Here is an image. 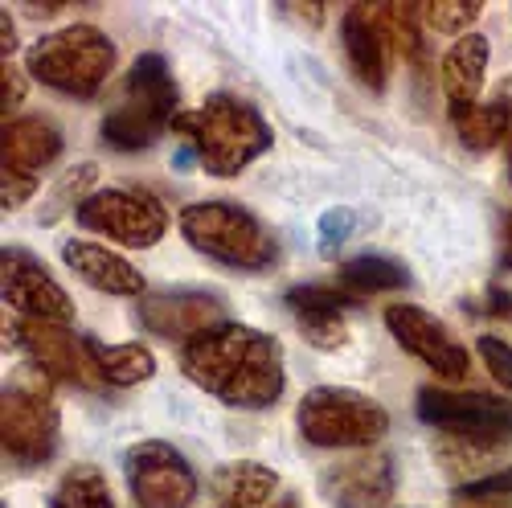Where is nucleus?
<instances>
[{"mask_svg": "<svg viewBox=\"0 0 512 508\" xmlns=\"http://www.w3.org/2000/svg\"><path fill=\"white\" fill-rule=\"evenodd\" d=\"M62 259L82 283L103 291V295H123V300H140L144 295V275L127 263L123 254H115V250H107L99 242L74 238V242L62 246Z\"/></svg>", "mask_w": 512, "mask_h": 508, "instance_id": "17", "label": "nucleus"}, {"mask_svg": "<svg viewBox=\"0 0 512 508\" xmlns=\"http://www.w3.org/2000/svg\"><path fill=\"white\" fill-rule=\"evenodd\" d=\"M508 492H512V468H504V472H496V476H488V480H476V484L459 488L463 500H488V496H508Z\"/></svg>", "mask_w": 512, "mask_h": 508, "instance_id": "33", "label": "nucleus"}, {"mask_svg": "<svg viewBox=\"0 0 512 508\" xmlns=\"http://www.w3.org/2000/svg\"><path fill=\"white\" fill-rule=\"evenodd\" d=\"M353 300L357 295L328 287V283H304V287H291L283 295V304L295 316V324H300L304 341L316 345V349H340L349 341L345 312L353 308Z\"/></svg>", "mask_w": 512, "mask_h": 508, "instance_id": "16", "label": "nucleus"}, {"mask_svg": "<svg viewBox=\"0 0 512 508\" xmlns=\"http://www.w3.org/2000/svg\"><path fill=\"white\" fill-rule=\"evenodd\" d=\"M0 50H5V62H9V54L17 50V33H13V21H9V13H0Z\"/></svg>", "mask_w": 512, "mask_h": 508, "instance_id": "36", "label": "nucleus"}, {"mask_svg": "<svg viewBox=\"0 0 512 508\" xmlns=\"http://www.w3.org/2000/svg\"><path fill=\"white\" fill-rule=\"evenodd\" d=\"M500 271H512V214L504 218V234H500Z\"/></svg>", "mask_w": 512, "mask_h": 508, "instance_id": "35", "label": "nucleus"}, {"mask_svg": "<svg viewBox=\"0 0 512 508\" xmlns=\"http://www.w3.org/2000/svg\"><path fill=\"white\" fill-rule=\"evenodd\" d=\"M173 132L185 136L189 152L209 177H238L250 160L271 148V123L238 95H209L197 111H181Z\"/></svg>", "mask_w": 512, "mask_h": 508, "instance_id": "2", "label": "nucleus"}, {"mask_svg": "<svg viewBox=\"0 0 512 508\" xmlns=\"http://www.w3.org/2000/svg\"><path fill=\"white\" fill-rule=\"evenodd\" d=\"M373 21L398 50V58H406L422 70V33H418L422 13H418V5H373Z\"/></svg>", "mask_w": 512, "mask_h": 508, "instance_id": "27", "label": "nucleus"}, {"mask_svg": "<svg viewBox=\"0 0 512 508\" xmlns=\"http://www.w3.org/2000/svg\"><path fill=\"white\" fill-rule=\"evenodd\" d=\"M54 508H58V504H54Z\"/></svg>", "mask_w": 512, "mask_h": 508, "instance_id": "39", "label": "nucleus"}, {"mask_svg": "<svg viewBox=\"0 0 512 508\" xmlns=\"http://www.w3.org/2000/svg\"><path fill=\"white\" fill-rule=\"evenodd\" d=\"M386 328L410 357H418L426 369H435L443 381H463L467 369H472V353H467L451 336V328L443 320H435L431 312H422L414 304H390Z\"/></svg>", "mask_w": 512, "mask_h": 508, "instance_id": "14", "label": "nucleus"}, {"mask_svg": "<svg viewBox=\"0 0 512 508\" xmlns=\"http://www.w3.org/2000/svg\"><path fill=\"white\" fill-rule=\"evenodd\" d=\"M181 369L230 410H267L287 386L283 345L250 324H218L181 345Z\"/></svg>", "mask_w": 512, "mask_h": 508, "instance_id": "1", "label": "nucleus"}, {"mask_svg": "<svg viewBox=\"0 0 512 508\" xmlns=\"http://www.w3.org/2000/svg\"><path fill=\"white\" fill-rule=\"evenodd\" d=\"M54 504L58 508H115V496H111L107 476L95 468V463H78V468H70L62 476Z\"/></svg>", "mask_w": 512, "mask_h": 508, "instance_id": "28", "label": "nucleus"}, {"mask_svg": "<svg viewBox=\"0 0 512 508\" xmlns=\"http://www.w3.org/2000/svg\"><path fill=\"white\" fill-rule=\"evenodd\" d=\"M484 70H488V37H484V33H467V37H459L455 46L443 54L439 82H443V95H447L455 119L480 103Z\"/></svg>", "mask_w": 512, "mask_h": 508, "instance_id": "18", "label": "nucleus"}, {"mask_svg": "<svg viewBox=\"0 0 512 508\" xmlns=\"http://www.w3.org/2000/svg\"><path fill=\"white\" fill-rule=\"evenodd\" d=\"M21 99H25V82H21V70L5 62V66H0V107H5V111H13Z\"/></svg>", "mask_w": 512, "mask_h": 508, "instance_id": "34", "label": "nucleus"}, {"mask_svg": "<svg viewBox=\"0 0 512 508\" xmlns=\"http://www.w3.org/2000/svg\"><path fill=\"white\" fill-rule=\"evenodd\" d=\"M435 455H439V463H443V472H447V476H459V480H463L459 488H467V484H476V480L496 476L492 463H496V455H500V443H472V439H451V435H443V439L435 443Z\"/></svg>", "mask_w": 512, "mask_h": 508, "instance_id": "26", "label": "nucleus"}, {"mask_svg": "<svg viewBox=\"0 0 512 508\" xmlns=\"http://www.w3.org/2000/svg\"><path fill=\"white\" fill-rule=\"evenodd\" d=\"M459 508H512V500H504V496H488V500H472V504H459Z\"/></svg>", "mask_w": 512, "mask_h": 508, "instance_id": "37", "label": "nucleus"}, {"mask_svg": "<svg viewBox=\"0 0 512 508\" xmlns=\"http://www.w3.org/2000/svg\"><path fill=\"white\" fill-rule=\"evenodd\" d=\"M9 341L25 353L29 369L54 381H74V386H99V373L87 349V336L70 332V324H50V320H25L17 316L9 324Z\"/></svg>", "mask_w": 512, "mask_h": 508, "instance_id": "11", "label": "nucleus"}, {"mask_svg": "<svg viewBox=\"0 0 512 508\" xmlns=\"http://www.w3.org/2000/svg\"><path fill=\"white\" fill-rule=\"evenodd\" d=\"M418 13L426 29L447 37H467V29L484 13V0H431V5H418Z\"/></svg>", "mask_w": 512, "mask_h": 508, "instance_id": "30", "label": "nucleus"}, {"mask_svg": "<svg viewBox=\"0 0 512 508\" xmlns=\"http://www.w3.org/2000/svg\"><path fill=\"white\" fill-rule=\"evenodd\" d=\"M99 181V164L95 160H82V164H74V168H66L62 173V181L54 185V193L46 197V209H41V222L46 226H54L66 209H78L82 201L91 197V185Z\"/></svg>", "mask_w": 512, "mask_h": 508, "instance_id": "29", "label": "nucleus"}, {"mask_svg": "<svg viewBox=\"0 0 512 508\" xmlns=\"http://www.w3.org/2000/svg\"><path fill=\"white\" fill-rule=\"evenodd\" d=\"M127 488L140 508H189L197 500V476L189 459L160 439H144L123 455Z\"/></svg>", "mask_w": 512, "mask_h": 508, "instance_id": "10", "label": "nucleus"}, {"mask_svg": "<svg viewBox=\"0 0 512 508\" xmlns=\"http://www.w3.org/2000/svg\"><path fill=\"white\" fill-rule=\"evenodd\" d=\"M136 320L144 332L164 336V341H193L197 332L218 328L222 320V295L213 291H160L136 304Z\"/></svg>", "mask_w": 512, "mask_h": 508, "instance_id": "15", "label": "nucleus"}, {"mask_svg": "<svg viewBox=\"0 0 512 508\" xmlns=\"http://www.w3.org/2000/svg\"><path fill=\"white\" fill-rule=\"evenodd\" d=\"M87 349H91V361H95V373L103 386L132 390L156 373V357L144 345H103L95 336H87Z\"/></svg>", "mask_w": 512, "mask_h": 508, "instance_id": "23", "label": "nucleus"}, {"mask_svg": "<svg viewBox=\"0 0 512 508\" xmlns=\"http://www.w3.org/2000/svg\"><path fill=\"white\" fill-rule=\"evenodd\" d=\"M74 218L82 230L136 250L156 246L168 230V209L148 189H99L74 209Z\"/></svg>", "mask_w": 512, "mask_h": 508, "instance_id": "6", "label": "nucleus"}, {"mask_svg": "<svg viewBox=\"0 0 512 508\" xmlns=\"http://www.w3.org/2000/svg\"><path fill=\"white\" fill-rule=\"evenodd\" d=\"M0 140H5V148H0V205L21 209L33 197L41 173L62 156V132L50 119L25 115L9 119Z\"/></svg>", "mask_w": 512, "mask_h": 508, "instance_id": "9", "label": "nucleus"}, {"mask_svg": "<svg viewBox=\"0 0 512 508\" xmlns=\"http://www.w3.org/2000/svg\"><path fill=\"white\" fill-rule=\"evenodd\" d=\"M480 357H484L496 386L512 394V345L500 341V336H480Z\"/></svg>", "mask_w": 512, "mask_h": 508, "instance_id": "32", "label": "nucleus"}, {"mask_svg": "<svg viewBox=\"0 0 512 508\" xmlns=\"http://www.w3.org/2000/svg\"><path fill=\"white\" fill-rule=\"evenodd\" d=\"M0 291H5V304L25 320H74V300L66 295V287L46 271V263H37L21 246L0 250Z\"/></svg>", "mask_w": 512, "mask_h": 508, "instance_id": "12", "label": "nucleus"}, {"mask_svg": "<svg viewBox=\"0 0 512 508\" xmlns=\"http://www.w3.org/2000/svg\"><path fill=\"white\" fill-rule=\"evenodd\" d=\"M508 173H512V160H508Z\"/></svg>", "mask_w": 512, "mask_h": 508, "instance_id": "38", "label": "nucleus"}, {"mask_svg": "<svg viewBox=\"0 0 512 508\" xmlns=\"http://www.w3.org/2000/svg\"><path fill=\"white\" fill-rule=\"evenodd\" d=\"M295 427L312 447L328 451H369L390 431V410L377 398L349 386H316L300 398Z\"/></svg>", "mask_w": 512, "mask_h": 508, "instance_id": "5", "label": "nucleus"}, {"mask_svg": "<svg viewBox=\"0 0 512 508\" xmlns=\"http://www.w3.org/2000/svg\"><path fill=\"white\" fill-rule=\"evenodd\" d=\"M25 70L58 95L95 99L115 70V41L99 25H66L25 50Z\"/></svg>", "mask_w": 512, "mask_h": 508, "instance_id": "3", "label": "nucleus"}, {"mask_svg": "<svg viewBox=\"0 0 512 508\" xmlns=\"http://www.w3.org/2000/svg\"><path fill=\"white\" fill-rule=\"evenodd\" d=\"M127 103L144 107L148 115L173 127V119L181 115V91L160 54H140L132 62V70H127Z\"/></svg>", "mask_w": 512, "mask_h": 508, "instance_id": "20", "label": "nucleus"}, {"mask_svg": "<svg viewBox=\"0 0 512 508\" xmlns=\"http://www.w3.org/2000/svg\"><path fill=\"white\" fill-rule=\"evenodd\" d=\"M455 127H459V144L463 148H472V152L496 148L508 136V127H512V78L488 103H476L472 111H463L455 119Z\"/></svg>", "mask_w": 512, "mask_h": 508, "instance_id": "22", "label": "nucleus"}, {"mask_svg": "<svg viewBox=\"0 0 512 508\" xmlns=\"http://www.w3.org/2000/svg\"><path fill=\"white\" fill-rule=\"evenodd\" d=\"M418 418L451 439L500 443V447L512 439V402L480 394V390L455 394L443 386H422L418 390Z\"/></svg>", "mask_w": 512, "mask_h": 508, "instance_id": "7", "label": "nucleus"}, {"mask_svg": "<svg viewBox=\"0 0 512 508\" xmlns=\"http://www.w3.org/2000/svg\"><path fill=\"white\" fill-rule=\"evenodd\" d=\"M99 132H103V144H111L119 152H140V148H152L168 132V123H160L156 115H148L136 103H123V107L103 115Z\"/></svg>", "mask_w": 512, "mask_h": 508, "instance_id": "24", "label": "nucleus"}, {"mask_svg": "<svg viewBox=\"0 0 512 508\" xmlns=\"http://www.w3.org/2000/svg\"><path fill=\"white\" fill-rule=\"evenodd\" d=\"M353 230H357V214H353L349 205L328 209V214L320 218V250L324 254H336V246H345L353 238Z\"/></svg>", "mask_w": 512, "mask_h": 508, "instance_id": "31", "label": "nucleus"}, {"mask_svg": "<svg viewBox=\"0 0 512 508\" xmlns=\"http://www.w3.org/2000/svg\"><path fill=\"white\" fill-rule=\"evenodd\" d=\"M279 488V476L259 459H234L222 463L209 476V492L222 500V508H263Z\"/></svg>", "mask_w": 512, "mask_h": 508, "instance_id": "21", "label": "nucleus"}, {"mask_svg": "<svg viewBox=\"0 0 512 508\" xmlns=\"http://www.w3.org/2000/svg\"><path fill=\"white\" fill-rule=\"evenodd\" d=\"M340 287L349 295L402 291V287H410V271L398 259H386V254H357V259L340 267Z\"/></svg>", "mask_w": 512, "mask_h": 508, "instance_id": "25", "label": "nucleus"}, {"mask_svg": "<svg viewBox=\"0 0 512 508\" xmlns=\"http://www.w3.org/2000/svg\"><path fill=\"white\" fill-rule=\"evenodd\" d=\"M58 402L29 381H13L5 386V402H0V443L5 455L21 468H37L58 451Z\"/></svg>", "mask_w": 512, "mask_h": 508, "instance_id": "8", "label": "nucleus"}, {"mask_svg": "<svg viewBox=\"0 0 512 508\" xmlns=\"http://www.w3.org/2000/svg\"><path fill=\"white\" fill-rule=\"evenodd\" d=\"M398 492V468L386 451H353L320 472V496L332 508H390Z\"/></svg>", "mask_w": 512, "mask_h": 508, "instance_id": "13", "label": "nucleus"}, {"mask_svg": "<svg viewBox=\"0 0 512 508\" xmlns=\"http://www.w3.org/2000/svg\"><path fill=\"white\" fill-rule=\"evenodd\" d=\"M181 238L205 254V259L238 267V271H267L279 259L275 234L238 201H193L181 209Z\"/></svg>", "mask_w": 512, "mask_h": 508, "instance_id": "4", "label": "nucleus"}, {"mask_svg": "<svg viewBox=\"0 0 512 508\" xmlns=\"http://www.w3.org/2000/svg\"><path fill=\"white\" fill-rule=\"evenodd\" d=\"M340 41H345V58L357 74V82H365L369 91H386V33L377 29L369 9H349L340 21Z\"/></svg>", "mask_w": 512, "mask_h": 508, "instance_id": "19", "label": "nucleus"}]
</instances>
